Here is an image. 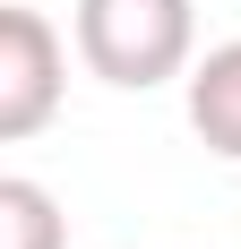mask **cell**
Wrapping results in <instances>:
<instances>
[{"mask_svg":"<svg viewBox=\"0 0 241 249\" xmlns=\"http://www.w3.org/2000/svg\"><path fill=\"white\" fill-rule=\"evenodd\" d=\"M190 43H198L190 0H78V60L103 86L146 95L190 69Z\"/></svg>","mask_w":241,"mask_h":249,"instance_id":"6da1fadb","label":"cell"},{"mask_svg":"<svg viewBox=\"0 0 241 249\" xmlns=\"http://www.w3.org/2000/svg\"><path fill=\"white\" fill-rule=\"evenodd\" d=\"M60 112V35L35 9H0V138L18 146Z\"/></svg>","mask_w":241,"mask_h":249,"instance_id":"7a4b0ae2","label":"cell"},{"mask_svg":"<svg viewBox=\"0 0 241 249\" xmlns=\"http://www.w3.org/2000/svg\"><path fill=\"white\" fill-rule=\"evenodd\" d=\"M190 129L224 163H241V43H216L190 69Z\"/></svg>","mask_w":241,"mask_h":249,"instance_id":"3957f363","label":"cell"},{"mask_svg":"<svg viewBox=\"0 0 241 249\" xmlns=\"http://www.w3.org/2000/svg\"><path fill=\"white\" fill-rule=\"evenodd\" d=\"M69 241V224H60V206H52L43 180L9 172L0 180V249H60Z\"/></svg>","mask_w":241,"mask_h":249,"instance_id":"277c9868","label":"cell"}]
</instances>
